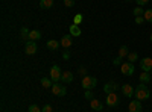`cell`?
Here are the masks:
<instances>
[{"mask_svg": "<svg viewBox=\"0 0 152 112\" xmlns=\"http://www.w3.org/2000/svg\"><path fill=\"white\" fill-rule=\"evenodd\" d=\"M85 97L88 98V100H91L93 98V90H85Z\"/></svg>", "mask_w": 152, "mask_h": 112, "instance_id": "cell-28", "label": "cell"}, {"mask_svg": "<svg viewBox=\"0 0 152 112\" xmlns=\"http://www.w3.org/2000/svg\"><path fill=\"white\" fill-rule=\"evenodd\" d=\"M41 85H43V88H52V86H53V80L52 79H50V77H43L41 79Z\"/></svg>", "mask_w": 152, "mask_h": 112, "instance_id": "cell-19", "label": "cell"}, {"mask_svg": "<svg viewBox=\"0 0 152 112\" xmlns=\"http://www.w3.org/2000/svg\"><path fill=\"white\" fill-rule=\"evenodd\" d=\"M61 82H64V83H72V82H73V73H72V71H62Z\"/></svg>", "mask_w": 152, "mask_h": 112, "instance_id": "cell-13", "label": "cell"}, {"mask_svg": "<svg viewBox=\"0 0 152 112\" xmlns=\"http://www.w3.org/2000/svg\"><path fill=\"white\" fill-rule=\"evenodd\" d=\"M64 5H66L67 8H72V6L75 5V0H64Z\"/></svg>", "mask_w": 152, "mask_h": 112, "instance_id": "cell-33", "label": "cell"}, {"mask_svg": "<svg viewBox=\"0 0 152 112\" xmlns=\"http://www.w3.org/2000/svg\"><path fill=\"white\" fill-rule=\"evenodd\" d=\"M140 80H142V83H148V82H151V73H148V71H142V74H140Z\"/></svg>", "mask_w": 152, "mask_h": 112, "instance_id": "cell-22", "label": "cell"}, {"mask_svg": "<svg viewBox=\"0 0 152 112\" xmlns=\"http://www.w3.org/2000/svg\"><path fill=\"white\" fill-rule=\"evenodd\" d=\"M134 15L135 17H138V15H145V12H143V8L142 6H138V8H134Z\"/></svg>", "mask_w": 152, "mask_h": 112, "instance_id": "cell-26", "label": "cell"}, {"mask_svg": "<svg viewBox=\"0 0 152 112\" xmlns=\"http://www.w3.org/2000/svg\"><path fill=\"white\" fill-rule=\"evenodd\" d=\"M140 68H142V71L151 73V70H152V58H143L140 61Z\"/></svg>", "mask_w": 152, "mask_h": 112, "instance_id": "cell-8", "label": "cell"}, {"mask_svg": "<svg viewBox=\"0 0 152 112\" xmlns=\"http://www.w3.org/2000/svg\"><path fill=\"white\" fill-rule=\"evenodd\" d=\"M78 73L81 74L82 77H85V76H87V68H84V67H79V68H78Z\"/></svg>", "mask_w": 152, "mask_h": 112, "instance_id": "cell-29", "label": "cell"}, {"mask_svg": "<svg viewBox=\"0 0 152 112\" xmlns=\"http://www.w3.org/2000/svg\"><path fill=\"white\" fill-rule=\"evenodd\" d=\"M52 92H53L55 95H58V97H62V95H66V92H67V88H66L64 85L53 83V86H52Z\"/></svg>", "mask_w": 152, "mask_h": 112, "instance_id": "cell-7", "label": "cell"}, {"mask_svg": "<svg viewBox=\"0 0 152 112\" xmlns=\"http://www.w3.org/2000/svg\"><path fill=\"white\" fill-rule=\"evenodd\" d=\"M29 40H31V41H38V40H41V32H40V30H31Z\"/></svg>", "mask_w": 152, "mask_h": 112, "instance_id": "cell-17", "label": "cell"}, {"mask_svg": "<svg viewBox=\"0 0 152 112\" xmlns=\"http://www.w3.org/2000/svg\"><path fill=\"white\" fill-rule=\"evenodd\" d=\"M151 76H152V70H151Z\"/></svg>", "mask_w": 152, "mask_h": 112, "instance_id": "cell-37", "label": "cell"}, {"mask_svg": "<svg viewBox=\"0 0 152 112\" xmlns=\"http://www.w3.org/2000/svg\"><path fill=\"white\" fill-rule=\"evenodd\" d=\"M149 40H151V43H152V32H151V36H149Z\"/></svg>", "mask_w": 152, "mask_h": 112, "instance_id": "cell-36", "label": "cell"}, {"mask_svg": "<svg viewBox=\"0 0 152 112\" xmlns=\"http://www.w3.org/2000/svg\"><path fill=\"white\" fill-rule=\"evenodd\" d=\"M126 2H129V0H126Z\"/></svg>", "mask_w": 152, "mask_h": 112, "instance_id": "cell-38", "label": "cell"}, {"mask_svg": "<svg viewBox=\"0 0 152 112\" xmlns=\"http://www.w3.org/2000/svg\"><path fill=\"white\" fill-rule=\"evenodd\" d=\"M53 6V0H40V8L41 9H50Z\"/></svg>", "mask_w": 152, "mask_h": 112, "instance_id": "cell-18", "label": "cell"}, {"mask_svg": "<svg viewBox=\"0 0 152 112\" xmlns=\"http://www.w3.org/2000/svg\"><path fill=\"white\" fill-rule=\"evenodd\" d=\"M143 17H145V20H146L148 23H152V9H146Z\"/></svg>", "mask_w": 152, "mask_h": 112, "instance_id": "cell-23", "label": "cell"}, {"mask_svg": "<svg viewBox=\"0 0 152 112\" xmlns=\"http://www.w3.org/2000/svg\"><path fill=\"white\" fill-rule=\"evenodd\" d=\"M90 106H91V109H94V111H102V109H104L102 102L96 100V98H91V100H90Z\"/></svg>", "mask_w": 152, "mask_h": 112, "instance_id": "cell-14", "label": "cell"}, {"mask_svg": "<svg viewBox=\"0 0 152 112\" xmlns=\"http://www.w3.org/2000/svg\"><path fill=\"white\" fill-rule=\"evenodd\" d=\"M62 59H64V61H69V59H70V53H69L67 50L62 53Z\"/></svg>", "mask_w": 152, "mask_h": 112, "instance_id": "cell-35", "label": "cell"}, {"mask_svg": "<svg viewBox=\"0 0 152 112\" xmlns=\"http://www.w3.org/2000/svg\"><path fill=\"white\" fill-rule=\"evenodd\" d=\"M122 92H123L125 97H132L134 92H135V90L132 88L129 83H125V85H122Z\"/></svg>", "mask_w": 152, "mask_h": 112, "instance_id": "cell-11", "label": "cell"}, {"mask_svg": "<svg viewBox=\"0 0 152 112\" xmlns=\"http://www.w3.org/2000/svg\"><path fill=\"white\" fill-rule=\"evenodd\" d=\"M143 21H146L143 15H138V17H135V23H137V24H142Z\"/></svg>", "mask_w": 152, "mask_h": 112, "instance_id": "cell-31", "label": "cell"}, {"mask_svg": "<svg viewBox=\"0 0 152 112\" xmlns=\"http://www.w3.org/2000/svg\"><path fill=\"white\" fill-rule=\"evenodd\" d=\"M28 112H43V111H41V108H40V106H37V105H31V106H29V109H28Z\"/></svg>", "mask_w": 152, "mask_h": 112, "instance_id": "cell-27", "label": "cell"}, {"mask_svg": "<svg viewBox=\"0 0 152 112\" xmlns=\"http://www.w3.org/2000/svg\"><path fill=\"white\" fill-rule=\"evenodd\" d=\"M29 33H31V30H29L28 27H21V30H20V38H21L23 41H29Z\"/></svg>", "mask_w": 152, "mask_h": 112, "instance_id": "cell-16", "label": "cell"}, {"mask_svg": "<svg viewBox=\"0 0 152 112\" xmlns=\"http://www.w3.org/2000/svg\"><path fill=\"white\" fill-rule=\"evenodd\" d=\"M128 111H129V112H142V111H143V105H142V102H140V100H134V102H131L129 106H128Z\"/></svg>", "mask_w": 152, "mask_h": 112, "instance_id": "cell-10", "label": "cell"}, {"mask_svg": "<svg viewBox=\"0 0 152 112\" xmlns=\"http://www.w3.org/2000/svg\"><path fill=\"white\" fill-rule=\"evenodd\" d=\"M82 14H76L75 15V18H73V24H76V26H79V24L82 23Z\"/></svg>", "mask_w": 152, "mask_h": 112, "instance_id": "cell-24", "label": "cell"}, {"mask_svg": "<svg viewBox=\"0 0 152 112\" xmlns=\"http://www.w3.org/2000/svg\"><path fill=\"white\" fill-rule=\"evenodd\" d=\"M61 46L62 47H64V48H70L72 47V35H64V36H62V38H61Z\"/></svg>", "mask_w": 152, "mask_h": 112, "instance_id": "cell-12", "label": "cell"}, {"mask_svg": "<svg viewBox=\"0 0 152 112\" xmlns=\"http://www.w3.org/2000/svg\"><path fill=\"white\" fill-rule=\"evenodd\" d=\"M113 64H114V65H122V58H120V56H117L116 59L113 61Z\"/></svg>", "mask_w": 152, "mask_h": 112, "instance_id": "cell-34", "label": "cell"}, {"mask_svg": "<svg viewBox=\"0 0 152 112\" xmlns=\"http://www.w3.org/2000/svg\"><path fill=\"white\" fill-rule=\"evenodd\" d=\"M37 50H38V47H37L35 41H31V40L26 41V44H24V53L26 55H35Z\"/></svg>", "mask_w": 152, "mask_h": 112, "instance_id": "cell-6", "label": "cell"}, {"mask_svg": "<svg viewBox=\"0 0 152 112\" xmlns=\"http://www.w3.org/2000/svg\"><path fill=\"white\" fill-rule=\"evenodd\" d=\"M135 2H137V5H138V6H146L149 0H135Z\"/></svg>", "mask_w": 152, "mask_h": 112, "instance_id": "cell-32", "label": "cell"}, {"mask_svg": "<svg viewBox=\"0 0 152 112\" xmlns=\"http://www.w3.org/2000/svg\"><path fill=\"white\" fill-rule=\"evenodd\" d=\"M129 55V50H128V46H120V48H119V56L120 58H125V56H128Z\"/></svg>", "mask_w": 152, "mask_h": 112, "instance_id": "cell-21", "label": "cell"}, {"mask_svg": "<svg viewBox=\"0 0 152 112\" xmlns=\"http://www.w3.org/2000/svg\"><path fill=\"white\" fill-rule=\"evenodd\" d=\"M96 85H97V79L96 77H93V76L82 77V88L84 90H93Z\"/></svg>", "mask_w": 152, "mask_h": 112, "instance_id": "cell-2", "label": "cell"}, {"mask_svg": "<svg viewBox=\"0 0 152 112\" xmlns=\"http://www.w3.org/2000/svg\"><path fill=\"white\" fill-rule=\"evenodd\" d=\"M119 103H120V100H119V95H117L116 92L107 94V105H108L110 108H116Z\"/></svg>", "mask_w": 152, "mask_h": 112, "instance_id": "cell-4", "label": "cell"}, {"mask_svg": "<svg viewBox=\"0 0 152 112\" xmlns=\"http://www.w3.org/2000/svg\"><path fill=\"white\" fill-rule=\"evenodd\" d=\"M61 76H62V71L58 65H52V68H50V79L53 80V83H58L61 80Z\"/></svg>", "mask_w": 152, "mask_h": 112, "instance_id": "cell-3", "label": "cell"}, {"mask_svg": "<svg viewBox=\"0 0 152 112\" xmlns=\"http://www.w3.org/2000/svg\"><path fill=\"white\" fill-rule=\"evenodd\" d=\"M41 111H43V112H52V111H53V108L50 106V105H44Z\"/></svg>", "mask_w": 152, "mask_h": 112, "instance_id": "cell-30", "label": "cell"}, {"mask_svg": "<svg viewBox=\"0 0 152 112\" xmlns=\"http://www.w3.org/2000/svg\"><path fill=\"white\" fill-rule=\"evenodd\" d=\"M120 71H122L123 76H132V74H134V65H132V62H123Z\"/></svg>", "mask_w": 152, "mask_h": 112, "instance_id": "cell-5", "label": "cell"}, {"mask_svg": "<svg viewBox=\"0 0 152 112\" xmlns=\"http://www.w3.org/2000/svg\"><path fill=\"white\" fill-rule=\"evenodd\" d=\"M59 46H61V43H58V41H55V40H49V41L46 43V47L49 48V50H58Z\"/></svg>", "mask_w": 152, "mask_h": 112, "instance_id": "cell-15", "label": "cell"}, {"mask_svg": "<svg viewBox=\"0 0 152 112\" xmlns=\"http://www.w3.org/2000/svg\"><path fill=\"white\" fill-rule=\"evenodd\" d=\"M134 95H135L137 100H140V102H142V100H146V98H149L151 91H149V88L146 86V83H138L137 88H135Z\"/></svg>", "mask_w": 152, "mask_h": 112, "instance_id": "cell-1", "label": "cell"}, {"mask_svg": "<svg viewBox=\"0 0 152 112\" xmlns=\"http://www.w3.org/2000/svg\"><path fill=\"white\" fill-rule=\"evenodd\" d=\"M119 90V85H117V82L116 80H110L108 83H105V86H104V91L105 92H116Z\"/></svg>", "mask_w": 152, "mask_h": 112, "instance_id": "cell-9", "label": "cell"}, {"mask_svg": "<svg viewBox=\"0 0 152 112\" xmlns=\"http://www.w3.org/2000/svg\"><path fill=\"white\" fill-rule=\"evenodd\" d=\"M70 35L72 36H81V29L76 24H70Z\"/></svg>", "mask_w": 152, "mask_h": 112, "instance_id": "cell-20", "label": "cell"}, {"mask_svg": "<svg viewBox=\"0 0 152 112\" xmlns=\"http://www.w3.org/2000/svg\"><path fill=\"white\" fill-rule=\"evenodd\" d=\"M137 59H138L137 52H129V55H128V62H135Z\"/></svg>", "mask_w": 152, "mask_h": 112, "instance_id": "cell-25", "label": "cell"}]
</instances>
